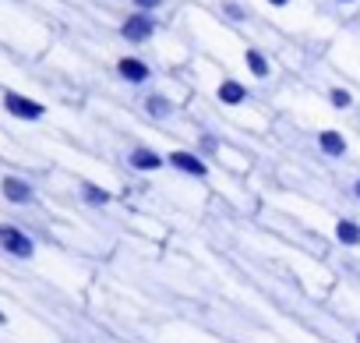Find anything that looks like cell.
<instances>
[{
	"label": "cell",
	"mask_w": 360,
	"mask_h": 343,
	"mask_svg": "<svg viewBox=\"0 0 360 343\" xmlns=\"http://www.w3.org/2000/svg\"><path fill=\"white\" fill-rule=\"evenodd\" d=\"M244 68H248V75L255 82H269L276 75V64H272V57L262 46H244Z\"/></svg>",
	"instance_id": "11"
},
{
	"label": "cell",
	"mask_w": 360,
	"mask_h": 343,
	"mask_svg": "<svg viewBox=\"0 0 360 343\" xmlns=\"http://www.w3.org/2000/svg\"><path fill=\"white\" fill-rule=\"evenodd\" d=\"M117 32H120L124 43H131V46H145V43L155 39V32H159V18H155V15H141V11H127V15L120 18Z\"/></svg>",
	"instance_id": "4"
},
{
	"label": "cell",
	"mask_w": 360,
	"mask_h": 343,
	"mask_svg": "<svg viewBox=\"0 0 360 343\" xmlns=\"http://www.w3.org/2000/svg\"><path fill=\"white\" fill-rule=\"evenodd\" d=\"M124 163H127V170H134V174H159V170L166 166V156L152 145H131L124 152Z\"/></svg>",
	"instance_id": "6"
},
{
	"label": "cell",
	"mask_w": 360,
	"mask_h": 343,
	"mask_svg": "<svg viewBox=\"0 0 360 343\" xmlns=\"http://www.w3.org/2000/svg\"><path fill=\"white\" fill-rule=\"evenodd\" d=\"M78 202L89 206V209H106L113 202V192L96 185V181H78Z\"/></svg>",
	"instance_id": "12"
},
{
	"label": "cell",
	"mask_w": 360,
	"mask_h": 343,
	"mask_svg": "<svg viewBox=\"0 0 360 343\" xmlns=\"http://www.w3.org/2000/svg\"><path fill=\"white\" fill-rule=\"evenodd\" d=\"M113 75H117L124 85H131V89H145V85L155 78V68H152L145 57H138V54H124V57H117Z\"/></svg>",
	"instance_id": "5"
},
{
	"label": "cell",
	"mask_w": 360,
	"mask_h": 343,
	"mask_svg": "<svg viewBox=\"0 0 360 343\" xmlns=\"http://www.w3.org/2000/svg\"><path fill=\"white\" fill-rule=\"evenodd\" d=\"M332 4H339V8H353V4H360V0H332Z\"/></svg>",
	"instance_id": "20"
},
{
	"label": "cell",
	"mask_w": 360,
	"mask_h": 343,
	"mask_svg": "<svg viewBox=\"0 0 360 343\" xmlns=\"http://www.w3.org/2000/svg\"><path fill=\"white\" fill-rule=\"evenodd\" d=\"M216 103H219V106H230V110L248 106V103H251V89H248L240 78H219V82H216Z\"/></svg>",
	"instance_id": "9"
},
{
	"label": "cell",
	"mask_w": 360,
	"mask_h": 343,
	"mask_svg": "<svg viewBox=\"0 0 360 343\" xmlns=\"http://www.w3.org/2000/svg\"><path fill=\"white\" fill-rule=\"evenodd\" d=\"M216 11H219V18H226L230 25H251V22H255V15H251V8L244 4V0H219Z\"/></svg>",
	"instance_id": "14"
},
{
	"label": "cell",
	"mask_w": 360,
	"mask_h": 343,
	"mask_svg": "<svg viewBox=\"0 0 360 343\" xmlns=\"http://www.w3.org/2000/svg\"><path fill=\"white\" fill-rule=\"evenodd\" d=\"M0 251H4L8 258H15V262H32L39 248H36V237L25 227L0 223Z\"/></svg>",
	"instance_id": "1"
},
{
	"label": "cell",
	"mask_w": 360,
	"mask_h": 343,
	"mask_svg": "<svg viewBox=\"0 0 360 343\" xmlns=\"http://www.w3.org/2000/svg\"><path fill=\"white\" fill-rule=\"evenodd\" d=\"M332 237H335V244H342V248H360V220L339 216V220L332 223Z\"/></svg>",
	"instance_id": "13"
},
{
	"label": "cell",
	"mask_w": 360,
	"mask_h": 343,
	"mask_svg": "<svg viewBox=\"0 0 360 343\" xmlns=\"http://www.w3.org/2000/svg\"><path fill=\"white\" fill-rule=\"evenodd\" d=\"M269 8H276V11H286V8H293V0H265Z\"/></svg>",
	"instance_id": "18"
},
{
	"label": "cell",
	"mask_w": 360,
	"mask_h": 343,
	"mask_svg": "<svg viewBox=\"0 0 360 343\" xmlns=\"http://www.w3.org/2000/svg\"><path fill=\"white\" fill-rule=\"evenodd\" d=\"M0 195H4V202H11V206H36V188L22 174H4L0 177Z\"/></svg>",
	"instance_id": "7"
},
{
	"label": "cell",
	"mask_w": 360,
	"mask_h": 343,
	"mask_svg": "<svg viewBox=\"0 0 360 343\" xmlns=\"http://www.w3.org/2000/svg\"><path fill=\"white\" fill-rule=\"evenodd\" d=\"M219 135H212V131H205L202 138H198V152H219Z\"/></svg>",
	"instance_id": "17"
},
{
	"label": "cell",
	"mask_w": 360,
	"mask_h": 343,
	"mask_svg": "<svg viewBox=\"0 0 360 343\" xmlns=\"http://www.w3.org/2000/svg\"><path fill=\"white\" fill-rule=\"evenodd\" d=\"M166 8V0H131V11H141V15H155Z\"/></svg>",
	"instance_id": "16"
},
{
	"label": "cell",
	"mask_w": 360,
	"mask_h": 343,
	"mask_svg": "<svg viewBox=\"0 0 360 343\" xmlns=\"http://www.w3.org/2000/svg\"><path fill=\"white\" fill-rule=\"evenodd\" d=\"M314 149H318L325 159H346V156H349V142H346V135L335 131V127L314 131Z\"/></svg>",
	"instance_id": "10"
},
{
	"label": "cell",
	"mask_w": 360,
	"mask_h": 343,
	"mask_svg": "<svg viewBox=\"0 0 360 343\" xmlns=\"http://www.w3.org/2000/svg\"><path fill=\"white\" fill-rule=\"evenodd\" d=\"M141 113H145L148 120H155V124H166V120L176 113V103H173V96H166V92H159V89H148V92L141 96Z\"/></svg>",
	"instance_id": "8"
},
{
	"label": "cell",
	"mask_w": 360,
	"mask_h": 343,
	"mask_svg": "<svg viewBox=\"0 0 360 343\" xmlns=\"http://www.w3.org/2000/svg\"><path fill=\"white\" fill-rule=\"evenodd\" d=\"M349 195H353V199H356V202H360V177H356V181H353V185H349Z\"/></svg>",
	"instance_id": "19"
},
{
	"label": "cell",
	"mask_w": 360,
	"mask_h": 343,
	"mask_svg": "<svg viewBox=\"0 0 360 343\" xmlns=\"http://www.w3.org/2000/svg\"><path fill=\"white\" fill-rule=\"evenodd\" d=\"M166 166L176 170L180 177H191V181H209L212 177V166L205 163V156L198 149H169Z\"/></svg>",
	"instance_id": "3"
},
{
	"label": "cell",
	"mask_w": 360,
	"mask_h": 343,
	"mask_svg": "<svg viewBox=\"0 0 360 343\" xmlns=\"http://www.w3.org/2000/svg\"><path fill=\"white\" fill-rule=\"evenodd\" d=\"M0 106L8 110V117H15V120H22V124H39V120H46V113H50L39 99H32V96L18 92V89H4V92H0Z\"/></svg>",
	"instance_id": "2"
},
{
	"label": "cell",
	"mask_w": 360,
	"mask_h": 343,
	"mask_svg": "<svg viewBox=\"0 0 360 343\" xmlns=\"http://www.w3.org/2000/svg\"><path fill=\"white\" fill-rule=\"evenodd\" d=\"M8 322H11V318H8V311H4V308H0V329H4Z\"/></svg>",
	"instance_id": "21"
},
{
	"label": "cell",
	"mask_w": 360,
	"mask_h": 343,
	"mask_svg": "<svg viewBox=\"0 0 360 343\" xmlns=\"http://www.w3.org/2000/svg\"><path fill=\"white\" fill-rule=\"evenodd\" d=\"M356 343H360V332H356Z\"/></svg>",
	"instance_id": "22"
},
{
	"label": "cell",
	"mask_w": 360,
	"mask_h": 343,
	"mask_svg": "<svg viewBox=\"0 0 360 343\" xmlns=\"http://www.w3.org/2000/svg\"><path fill=\"white\" fill-rule=\"evenodd\" d=\"M325 103H328L335 113H349V110L356 106V96H353V89H346V85H328V89H325Z\"/></svg>",
	"instance_id": "15"
}]
</instances>
